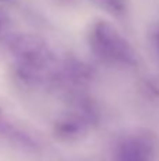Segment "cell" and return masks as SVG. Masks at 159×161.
I'll return each mask as SVG.
<instances>
[{"mask_svg": "<svg viewBox=\"0 0 159 161\" xmlns=\"http://www.w3.org/2000/svg\"><path fill=\"white\" fill-rule=\"evenodd\" d=\"M111 13H120L124 8V0H93Z\"/></svg>", "mask_w": 159, "mask_h": 161, "instance_id": "cell-1", "label": "cell"}, {"mask_svg": "<svg viewBox=\"0 0 159 161\" xmlns=\"http://www.w3.org/2000/svg\"><path fill=\"white\" fill-rule=\"evenodd\" d=\"M0 2H11V0H0Z\"/></svg>", "mask_w": 159, "mask_h": 161, "instance_id": "cell-2", "label": "cell"}]
</instances>
